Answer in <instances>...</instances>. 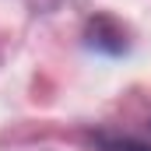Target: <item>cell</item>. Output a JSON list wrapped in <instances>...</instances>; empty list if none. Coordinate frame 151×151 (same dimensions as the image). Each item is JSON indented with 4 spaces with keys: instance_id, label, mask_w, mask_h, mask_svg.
<instances>
[{
    "instance_id": "cell-1",
    "label": "cell",
    "mask_w": 151,
    "mask_h": 151,
    "mask_svg": "<svg viewBox=\"0 0 151 151\" xmlns=\"http://www.w3.org/2000/svg\"><path fill=\"white\" fill-rule=\"evenodd\" d=\"M91 141H95L99 151H151V144L137 141V137H127V134H106V130H99V134H91Z\"/></svg>"
}]
</instances>
